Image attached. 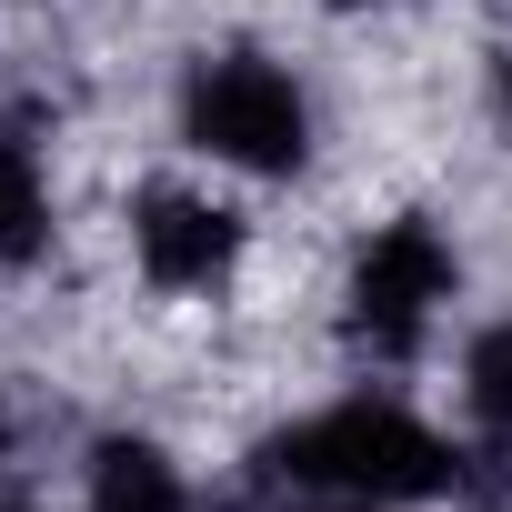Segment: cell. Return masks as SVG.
<instances>
[{
  "mask_svg": "<svg viewBox=\"0 0 512 512\" xmlns=\"http://www.w3.org/2000/svg\"><path fill=\"white\" fill-rule=\"evenodd\" d=\"M262 472L292 482V492H352V502H422V492H452L462 482V452L412 422L402 402H342L282 442H262Z\"/></svg>",
  "mask_w": 512,
  "mask_h": 512,
  "instance_id": "obj_1",
  "label": "cell"
},
{
  "mask_svg": "<svg viewBox=\"0 0 512 512\" xmlns=\"http://www.w3.org/2000/svg\"><path fill=\"white\" fill-rule=\"evenodd\" d=\"M181 131H191L211 161H241V171H262V181L302 171V151H312V111H302L292 71L251 61V51H221V61L191 71V91H181Z\"/></svg>",
  "mask_w": 512,
  "mask_h": 512,
  "instance_id": "obj_2",
  "label": "cell"
},
{
  "mask_svg": "<svg viewBox=\"0 0 512 512\" xmlns=\"http://www.w3.org/2000/svg\"><path fill=\"white\" fill-rule=\"evenodd\" d=\"M432 302H452V251H442V231H432V221H392V231H372L362 262H352V312H342L352 342L382 352V362H402V352L422 342Z\"/></svg>",
  "mask_w": 512,
  "mask_h": 512,
  "instance_id": "obj_3",
  "label": "cell"
},
{
  "mask_svg": "<svg viewBox=\"0 0 512 512\" xmlns=\"http://www.w3.org/2000/svg\"><path fill=\"white\" fill-rule=\"evenodd\" d=\"M131 251H141V272H151L161 292H211V282L241 262V221H231L221 201L161 181V191L131 201Z\"/></svg>",
  "mask_w": 512,
  "mask_h": 512,
  "instance_id": "obj_4",
  "label": "cell"
},
{
  "mask_svg": "<svg viewBox=\"0 0 512 512\" xmlns=\"http://www.w3.org/2000/svg\"><path fill=\"white\" fill-rule=\"evenodd\" d=\"M51 251V181L21 121H0V272H21Z\"/></svg>",
  "mask_w": 512,
  "mask_h": 512,
  "instance_id": "obj_5",
  "label": "cell"
},
{
  "mask_svg": "<svg viewBox=\"0 0 512 512\" xmlns=\"http://www.w3.org/2000/svg\"><path fill=\"white\" fill-rule=\"evenodd\" d=\"M91 512H191V492L151 442H101L91 452Z\"/></svg>",
  "mask_w": 512,
  "mask_h": 512,
  "instance_id": "obj_6",
  "label": "cell"
},
{
  "mask_svg": "<svg viewBox=\"0 0 512 512\" xmlns=\"http://www.w3.org/2000/svg\"><path fill=\"white\" fill-rule=\"evenodd\" d=\"M462 392H472V412L512 442V322H492L482 342H472V362H462Z\"/></svg>",
  "mask_w": 512,
  "mask_h": 512,
  "instance_id": "obj_7",
  "label": "cell"
},
{
  "mask_svg": "<svg viewBox=\"0 0 512 512\" xmlns=\"http://www.w3.org/2000/svg\"><path fill=\"white\" fill-rule=\"evenodd\" d=\"M502 111H512V61H502Z\"/></svg>",
  "mask_w": 512,
  "mask_h": 512,
  "instance_id": "obj_8",
  "label": "cell"
},
{
  "mask_svg": "<svg viewBox=\"0 0 512 512\" xmlns=\"http://www.w3.org/2000/svg\"><path fill=\"white\" fill-rule=\"evenodd\" d=\"M332 11H352V0H332Z\"/></svg>",
  "mask_w": 512,
  "mask_h": 512,
  "instance_id": "obj_9",
  "label": "cell"
},
{
  "mask_svg": "<svg viewBox=\"0 0 512 512\" xmlns=\"http://www.w3.org/2000/svg\"><path fill=\"white\" fill-rule=\"evenodd\" d=\"M352 512H372V502H352Z\"/></svg>",
  "mask_w": 512,
  "mask_h": 512,
  "instance_id": "obj_10",
  "label": "cell"
}]
</instances>
